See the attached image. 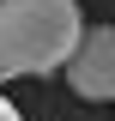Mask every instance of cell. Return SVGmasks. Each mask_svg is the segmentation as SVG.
<instances>
[{"mask_svg":"<svg viewBox=\"0 0 115 121\" xmlns=\"http://www.w3.org/2000/svg\"><path fill=\"white\" fill-rule=\"evenodd\" d=\"M79 30V0H0V85L67 67Z\"/></svg>","mask_w":115,"mask_h":121,"instance_id":"cell-1","label":"cell"},{"mask_svg":"<svg viewBox=\"0 0 115 121\" xmlns=\"http://www.w3.org/2000/svg\"><path fill=\"white\" fill-rule=\"evenodd\" d=\"M67 85L85 103H115V24L79 30V43L67 55Z\"/></svg>","mask_w":115,"mask_h":121,"instance_id":"cell-2","label":"cell"},{"mask_svg":"<svg viewBox=\"0 0 115 121\" xmlns=\"http://www.w3.org/2000/svg\"><path fill=\"white\" fill-rule=\"evenodd\" d=\"M0 121H24V115H18V109L6 103V97H0Z\"/></svg>","mask_w":115,"mask_h":121,"instance_id":"cell-3","label":"cell"}]
</instances>
